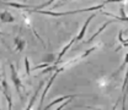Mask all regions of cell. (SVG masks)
I'll use <instances>...</instances> for the list:
<instances>
[{"label":"cell","instance_id":"cell-1","mask_svg":"<svg viewBox=\"0 0 128 110\" xmlns=\"http://www.w3.org/2000/svg\"><path fill=\"white\" fill-rule=\"evenodd\" d=\"M10 71H11V79H12V82H14V86H15L16 91H17V94L20 95V97H22V94H21L22 83H21L20 77L17 76V72H16V70H15V66H14L12 64H10Z\"/></svg>","mask_w":128,"mask_h":110},{"label":"cell","instance_id":"cell-5","mask_svg":"<svg viewBox=\"0 0 128 110\" xmlns=\"http://www.w3.org/2000/svg\"><path fill=\"white\" fill-rule=\"evenodd\" d=\"M75 95H65V97H60V98H58L57 100H53V102H50L49 104H48L47 107L44 108L43 110H48V109H50L53 105H56V104H58V103H60V102H64V100H66V99H70V98H74Z\"/></svg>","mask_w":128,"mask_h":110},{"label":"cell","instance_id":"cell-13","mask_svg":"<svg viewBox=\"0 0 128 110\" xmlns=\"http://www.w3.org/2000/svg\"><path fill=\"white\" fill-rule=\"evenodd\" d=\"M127 86H128V67H127V72H126V77L123 81V86H122V91L124 93V91H127Z\"/></svg>","mask_w":128,"mask_h":110},{"label":"cell","instance_id":"cell-9","mask_svg":"<svg viewBox=\"0 0 128 110\" xmlns=\"http://www.w3.org/2000/svg\"><path fill=\"white\" fill-rule=\"evenodd\" d=\"M4 94H5V98L9 103V107H8V110H12V100H11V95L9 94V92L6 89H4Z\"/></svg>","mask_w":128,"mask_h":110},{"label":"cell","instance_id":"cell-6","mask_svg":"<svg viewBox=\"0 0 128 110\" xmlns=\"http://www.w3.org/2000/svg\"><path fill=\"white\" fill-rule=\"evenodd\" d=\"M75 40H76V39H75V38H73V39H72V40H70V42H69V43H68V44H66V45H65V47L63 48V50H62V51L59 53V55H58V58H57V63H56V65L59 63V61H60V59L63 58L64 54L66 53V50H68L69 48H70L72 45H73V44H74V42H75Z\"/></svg>","mask_w":128,"mask_h":110},{"label":"cell","instance_id":"cell-3","mask_svg":"<svg viewBox=\"0 0 128 110\" xmlns=\"http://www.w3.org/2000/svg\"><path fill=\"white\" fill-rule=\"evenodd\" d=\"M95 17V15H91L89 18H86V22L82 25V27H81V30H80V32H79V34L75 37V39H76V42H79V40H81L82 39V37L85 36V32H86V28H88V26H89V23L91 22V20Z\"/></svg>","mask_w":128,"mask_h":110},{"label":"cell","instance_id":"cell-17","mask_svg":"<svg viewBox=\"0 0 128 110\" xmlns=\"http://www.w3.org/2000/svg\"><path fill=\"white\" fill-rule=\"evenodd\" d=\"M0 110H1V108H0Z\"/></svg>","mask_w":128,"mask_h":110},{"label":"cell","instance_id":"cell-4","mask_svg":"<svg viewBox=\"0 0 128 110\" xmlns=\"http://www.w3.org/2000/svg\"><path fill=\"white\" fill-rule=\"evenodd\" d=\"M6 6H11V7H15V9H32L31 5H27V4H20V2H12V1H5L4 2Z\"/></svg>","mask_w":128,"mask_h":110},{"label":"cell","instance_id":"cell-12","mask_svg":"<svg viewBox=\"0 0 128 110\" xmlns=\"http://www.w3.org/2000/svg\"><path fill=\"white\" fill-rule=\"evenodd\" d=\"M54 1H57V0H48L47 2H44V4H42V5H40V6L34 7V10H41V9H43V7H46V6H49V5H52Z\"/></svg>","mask_w":128,"mask_h":110},{"label":"cell","instance_id":"cell-16","mask_svg":"<svg viewBox=\"0 0 128 110\" xmlns=\"http://www.w3.org/2000/svg\"><path fill=\"white\" fill-rule=\"evenodd\" d=\"M69 100H70V99H69ZM69 100H66L65 103H63V104H62V105H60L59 108H57V110H62V109H63V108H65V105H68V103H69Z\"/></svg>","mask_w":128,"mask_h":110},{"label":"cell","instance_id":"cell-11","mask_svg":"<svg viewBox=\"0 0 128 110\" xmlns=\"http://www.w3.org/2000/svg\"><path fill=\"white\" fill-rule=\"evenodd\" d=\"M25 69H26V75L30 76L31 75V69H30V60H28V58H25Z\"/></svg>","mask_w":128,"mask_h":110},{"label":"cell","instance_id":"cell-2","mask_svg":"<svg viewBox=\"0 0 128 110\" xmlns=\"http://www.w3.org/2000/svg\"><path fill=\"white\" fill-rule=\"evenodd\" d=\"M0 21L4 23H12V22H15V17L9 11H1L0 12Z\"/></svg>","mask_w":128,"mask_h":110},{"label":"cell","instance_id":"cell-7","mask_svg":"<svg viewBox=\"0 0 128 110\" xmlns=\"http://www.w3.org/2000/svg\"><path fill=\"white\" fill-rule=\"evenodd\" d=\"M113 21H116V20H110V21H107L106 23H104V25H102V26H101V27L98 28V31L96 32L95 34H92V36H91V38H90V39H89L88 42H91V40H94V39H95L96 37H97V36H98V34H100L101 32L104 31V30H105V28H106V27H107L108 25H111V23H112V22H113Z\"/></svg>","mask_w":128,"mask_h":110},{"label":"cell","instance_id":"cell-15","mask_svg":"<svg viewBox=\"0 0 128 110\" xmlns=\"http://www.w3.org/2000/svg\"><path fill=\"white\" fill-rule=\"evenodd\" d=\"M126 64H128V54H126V59H124V61H123V64H122V65L120 66V69L117 70V72H116V75H117V73H118L120 71H122V70H123V67L126 66Z\"/></svg>","mask_w":128,"mask_h":110},{"label":"cell","instance_id":"cell-14","mask_svg":"<svg viewBox=\"0 0 128 110\" xmlns=\"http://www.w3.org/2000/svg\"><path fill=\"white\" fill-rule=\"evenodd\" d=\"M123 31H120V33H118V40L121 42V44L123 45V47H128V43H124V40H123Z\"/></svg>","mask_w":128,"mask_h":110},{"label":"cell","instance_id":"cell-10","mask_svg":"<svg viewBox=\"0 0 128 110\" xmlns=\"http://www.w3.org/2000/svg\"><path fill=\"white\" fill-rule=\"evenodd\" d=\"M43 83V82H42ZM42 83L40 84V88H41V86H42ZM40 88H37V92H34V94H33V97L31 98V100H30V103H28V105H27V108L25 110H31L32 105H33V103H34V99H36V97H37V93H38V91H40Z\"/></svg>","mask_w":128,"mask_h":110},{"label":"cell","instance_id":"cell-8","mask_svg":"<svg viewBox=\"0 0 128 110\" xmlns=\"http://www.w3.org/2000/svg\"><path fill=\"white\" fill-rule=\"evenodd\" d=\"M15 45H16V50L17 51H22L25 47H26V42L21 38H15Z\"/></svg>","mask_w":128,"mask_h":110}]
</instances>
